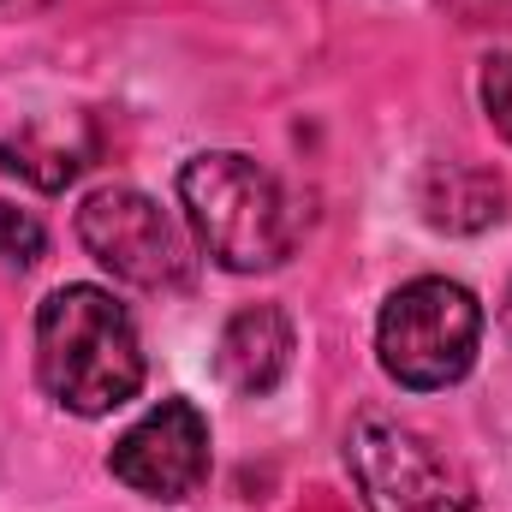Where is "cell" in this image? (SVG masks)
I'll use <instances>...</instances> for the list:
<instances>
[{"label":"cell","mask_w":512,"mask_h":512,"mask_svg":"<svg viewBox=\"0 0 512 512\" xmlns=\"http://www.w3.org/2000/svg\"><path fill=\"white\" fill-rule=\"evenodd\" d=\"M78 239L114 280L143 286V292H179L191 286V245L173 227V215L131 191V185H102L78 209Z\"/></svg>","instance_id":"5b68a950"},{"label":"cell","mask_w":512,"mask_h":512,"mask_svg":"<svg viewBox=\"0 0 512 512\" xmlns=\"http://www.w3.org/2000/svg\"><path fill=\"white\" fill-rule=\"evenodd\" d=\"M501 322H507V328H512V292H507V304H501Z\"/></svg>","instance_id":"7c38bea8"},{"label":"cell","mask_w":512,"mask_h":512,"mask_svg":"<svg viewBox=\"0 0 512 512\" xmlns=\"http://www.w3.org/2000/svg\"><path fill=\"white\" fill-rule=\"evenodd\" d=\"M36 376L54 405L108 417L143 387V340L102 286H60L36 310Z\"/></svg>","instance_id":"6da1fadb"},{"label":"cell","mask_w":512,"mask_h":512,"mask_svg":"<svg viewBox=\"0 0 512 512\" xmlns=\"http://www.w3.org/2000/svg\"><path fill=\"white\" fill-rule=\"evenodd\" d=\"M501 209H507V185L483 167L447 161V167H429V179H423V221L429 227L477 233V227L501 221Z\"/></svg>","instance_id":"ba28073f"},{"label":"cell","mask_w":512,"mask_h":512,"mask_svg":"<svg viewBox=\"0 0 512 512\" xmlns=\"http://www.w3.org/2000/svg\"><path fill=\"white\" fill-rule=\"evenodd\" d=\"M346 465L364 512H471L465 471L399 417H358L346 435Z\"/></svg>","instance_id":"277c9868"},{"label":"cell","mask_w":512,"mask_h":512,"mask_svg":"<svg viewBox=\"0 0 512 512\" xmlns=\"http://www.w3.org/2000/svg\"><path fill=\"white\" fill-rule=\"evenodd\" d=\"M48 251V233L30 209H12L0 203V268H30L36 256Z\"/></svg>","instance_id":"30bf717a"},{"label":"cell","mask_w":512,"mask_h":512,"mask_svg":"<svg viewBox=\"0 0 512 512\" xmlns=\"http://www.w3.org/2000/svg\"><path fill=\"white\" fill-rule=\"evenodd\" d=\"M483 108H489V126L512 143V54H495L483 66Z\"/></svg>","instance_id":"8fae6325"},{"label":"cell","mask_w":512,"mask_h":512,"mask_svg":"<svg viewBox=\"0 0 512 512\" xmlns=\"http://www.w3.org/2000/svg\"><path fill=\"white\" fill-rule=\"evenodd\" d=\"M292 352H298V340H292L286 310H280V304H245V310L221 328L215 370H221V382L233 387V393L262 399V393H274V387L286 382Z\"/></svg>","instance_id":"52a82bcc"},{"label":"cell","mask_w":512,"mask_h":512,"mask_svg":"<svg viewBox=\"0 0 512 512\" xmlns=\"http://www.w3.org/2000/svg\"><path fill=\"white\" fill-rule=\"evenodd\" d=\"M477 346H483V304L459 280L423 274V280H405L382 304L376 358L411 393L465 382V370L477 364Z\"/></svg>","instance_id":"3957f363"},{"label":"cell","mask_w":512,"mask_h":512,"mask_svg":"<svg viewBox=\"0 0 512 512\" xmlns=\"http://www.w3.org/2000/svg\"><path fill=\"white\" fill-rule=\"evenodd\" d=\"M0 167H6V173H24V179L42 185V191H60L66 179H78L84 149H72V143H48V131H24V137L0 143Z\"/></svg>","instance_id":"9c48e42d"},{"label":"cell","mask_w":512,"mask_h":512,"mask_svg":"<svg viewBox=\"0 0 512 512\" xmlns=\"http://www.w3.org/2000/svg\"><path fill=\"white\" fill-rule=\"evenodd\" d=\"M108 471L149 495V501H185L203 489L209 477V423L191 399H161L155 411H143L108 453Z\"/></svg>","instance_id":"8992f818"},{"label":"cell","mask_w":512,"mask_h":512,"mask_svg":"<svg viewBox=\"0 0 512 512\" xmlns=\"http://www.w3.org/2000/svg\"><path fill=\"white\" fill-rule=\"evenodd\" d=\"M179 203L203 239V251L233 274L280 268L292 251V209L280 179L239 149H209L179 167Z\"/></svg>","instance_id":"7a4b0ae2"}]
</instances>
